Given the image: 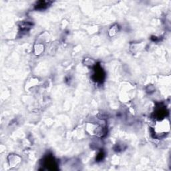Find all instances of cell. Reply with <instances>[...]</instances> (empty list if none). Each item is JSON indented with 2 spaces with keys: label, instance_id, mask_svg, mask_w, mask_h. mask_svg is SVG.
<instances>
[{
  "label": "cell",
  "instance_id": "cell-1",
  "mask_svg": "<svg viewBox=\"0 0 171 171\" xmlns=\"http://www.w3.org/2000/svg\"><path fill=\"white\" fill-rule=\"evenodd\" d=\"M104 73L102 69L100 66H96L95 73L94 74V80L97 82H102L104 80Z\"/></svg>",
  "mask_w": 171,
  "mask_h": 171
},
{
  "label": "cell",
  "instance_id": "cell-2",
  "mask_svg": "<svg viewBox=\"0 0 171 171\" xmlns=\"http://www.w3.org/2000/svg\"><path fill=\"white\" fill-rule=\"evenodd\" d=\"M44 163V165L48 167L49 169L51 170H55V167L57 166L55 160L52 156H48L47 157H45Z\"/></svg>",
  "mask_w": 171,
  "mask_h": 171
},
{
  "label": "cell",
  "instance_id": "cell-3",
  "mask_svg": "<svg viewBox=\"0 0 171 171\" xmlns=\"http://www.w3.org/2000/svg\"><path fill=\"white\" fill-rule=\"evenodd\" d=\"M166 109L165 108H163V107H160L158 108V109L155 112V116L156 118H163L166 116Z\"/></svg>",
  "mask_w": 171,
  "mask_h": 171
},
{
  "label": "cell",
  "instance_id": "cell-4",
  "mask_svg": "<svg viewBox=\"0 0 171 171\" xmlns=\"http://www.w3.org/2000/svg\"><path fill=\"white\" fill-rule=\"evenodd\" d=\"M47 2H39L38 3L37 5H36V7H37V9H44L45 8L47 7Z\"/></svg>",
  "mask_w": 171,
  "mask_h": 171
}]
</instances>
